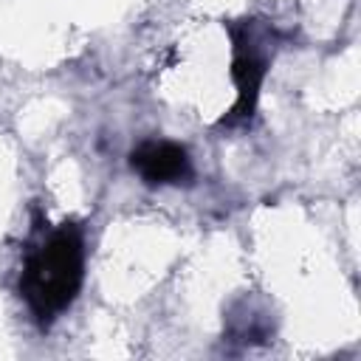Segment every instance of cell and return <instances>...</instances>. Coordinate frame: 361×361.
I'll return each mask as SVG.
<instances>
[{
	"label": "cell",
	"mask_w": 361,
	"mask_h": 361,
	"mask_svg": "<svg viewBox=\"0 0 361 361\" xmlns=\"http://www.w3.org/2000/svg\"><path fill=\"white\" fill-rule=\"evenodd\" d=\"M85 279V231L65 220L25 254L20 274V296L39 327L65 313L82 290Z\"/></svg>",
	"instance_id": "6da1fadb"
},
{
	"label": "cell",
	"mask_w": 361,
	"mask_h": 361,
	"mask_svg": "<svg viewBox=\"0 0 361 361\" xmlns=\"http://www.w3.org/2000/svg\"><path fill=\"white\" fill-rule=\"evenodd\" d=\"M228 37H231V82L237 90V99L231 110L217 121V127H245L257 116L259 107V93L265 85V76L271 71L274 54L279 34L274 31L271 23L259 20H237L228 23Z\"/></svg>",
	"instance_id": "7a4b0ae2"
},
{
	"label": "cell",
	"mask_w": 361,
	"mask_h": 361,
	"mask_svg": "<svg viewBox=\"0 0 361 361\" xmlns=\"http://www.w3.org/2000/svg\"><path fill=\"white\" fill-rule=\"evenodd\" d=\"M130 166L147 186L189 183L195 175L186 147L175 141H141L130 152Z\"/></svg>",
	"instance_id": "3957f363"
}]
</instances>
